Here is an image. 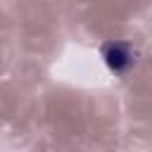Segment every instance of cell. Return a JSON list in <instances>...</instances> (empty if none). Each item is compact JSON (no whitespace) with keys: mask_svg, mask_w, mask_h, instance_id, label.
Returning <instances> with one entry per match:
<instances>
[{"mask_svg":"<svg viewBox=\"0 0 152 152\" xmlns=\"http://www.w3.org/2000/svg\"><path fill=\"white\" fill-rule=\"evenodd\" d=\"M102 57H104V62L112 71H126L133 62V52H131L128 43H121V40L107 43L102 48Z\"/></svg>","mask_w":152,"mask_h":152,"instance_id":"obj_1","label":"cell"}]
</instances>
